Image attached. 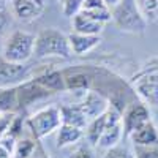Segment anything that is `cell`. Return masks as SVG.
<instances>
[{
  "label": "cell",
  "mask_w": 158,
  "mask_h": 158,
  "mask_svg": "<svg viewBox=\"0 0 158 158\" xmlns=\"http://www.w3.org/2000/svg\"><path fill=\"white\" fill-rule=\"evenodd\" d=\"M79 106H81V109L84 111V114L87 115L90 122L106 112L111 106V103H109V98H106L101 92L90 89L84 92V98L79 101Z\"/></svg>",
  "instance_id": "obj_8"
},
{
  "label": "cell",
  "mask_w": 158,
  "mask_h": 158,
  "mask_svg": "<svg viewBox=\"0 0 158 158\" xmlns=\"http://www.w3.org/2000/svg\"><path fill=\"white\" fill-rule=\"evenodd\" d=\"M103 2H104V3H106V5H108V6H109V8L112 10L114 6H117L118 3H120L122 0H103Z\"/></svg>",
  "instance_id": "obj_30"
},
{
  "label": "cell",
  "mask_w": 158,
  "mask_h": 158,
  "mask_svg": "<svg viewBox=\"0 0 158 158\" xmlns=\"http://www.w3.org/2000/svg\"><path fill=\"white\" fill-rule=\"evenodd\" d=\"M10 6L11 15L21 22H32L38 19L46 10L33 0H10Z\"/></svg>",
  "instance_id": "obj_10"
},
{
  "label": "cell",
  "mask_w": 158,
  "mask_h": 158,
  "mask_svg": "<svg viewBox=\"0 0 158 158\" xmlns=\"http://www.w3.org/2000/svg\"><path fill=\"white\" fill-rule=\"evenodd\" d=\"M36 150V139L35 138H19L16 142V149L13 158H32Z\"/></svg>",
  "instance_id": "obj_20"
},
{
  "label": "cell",
  "mask_w": 158,
  "mask_h": 158,
  "mask_svg": "<svg viewBox=\"0 0 158 158\" xmlns=\"http://www.w3.org/2000/svg\"><path fill=\"white\" fill-rule=\"evenodd\" d=\"M70 158H97V155H95L94 146H90V144L85 141L84 144L76 147V150L70 155Z\"/></svg>",
  "instance_id": "obj_25"
},
{
  "label": "cell",
  "mask_w": 158,
  "mask_h": 158,
  "mask_svg": "<svg viewBox=\"0 0 158 158\" xmlns=\"http://www.w3.org/2000/svg\"><path fill=\"white\" fill-rule=\"evenodd\" d=\"M0 158H13V153L10 150H6L2 144H0Z\"/></svg>",
  "instance_id": "obj_29"
},
{
  "label": "cell",
  "mask_w": 158,
  "mask_h": 158,
  "mask_svg": "<svg viewBox=\"0 0 158 158\" xmlns=\"http://www.w3.org/2000/svg\"><path fill=\"white\" fill-rule=\"evenodd\" d=\"M103 158H138V156H136V153H133L127 147L115 146V147H112V149L104 152Z\"/></svg>",
  "instance_id": "obj_24"
},
{
  "label": "cell",
  "mask_w": 158,
  "mask_h": 158,
  "mask_svg": "<svg viewBox=\"0 0 158 158\" xmlns=\"http://www.w3.org/2000/svg\"><path fill=\"white\" fill-rule=\"evenodd\" d=\"M71 27L73 32L76 33H82V35H101L104 24L98 22L95 19H92L82 13H77L76 16L71 18Z\"/></svg>",
  "instance_id": "obj_16"
},
{
  "label": "cell",
  "mask_w": 158,
  "mask_h": 158,
  "mask_svg": "<svg viewBox=\"0 0 158 158\" xmlns=\"http://www.w3.org/2000/svg\"><path fill=\"white\" fill-rule=\"evenodd\" d=\"M104 10H111V8L103 0H85L81 11H104Z\"/></svg>",
  "instance_id": "obj_26"
},
{
  "label": "cell",
  "mask_w": 158,
  "mask_h": 158,
  "mask_svg": "<svg viewBox=\"0 0 158 158\" xmlns=\"http://www.w3.org/2000/svg\"><path fill=\"white\" fill-rule=\"evenodd\" d=\"M65 84L67 90H90L94 77L87 70H65Z\"/></svg>",
  "instance_id": "obj_14"
},
{
  "label": "cell",
  "mask_w": 158,
  "mask_h": 158,
  "mask_svg": "<svg viewBox=\"0 0 158 158\" xmlns=\"http://www.w3.org/2000/svg\"><path fill=\"white\" fill-rule=\"evenodd\" d=\"M19 109L18 87L0 89V112H16Z\"/></svg>",
  "instance_id": "obj_19"
},
{
  "label": "cell",
  "mask_w": 158,
  "mask_h": 158,
  "mask_svg": "<svg viewBox=\"0 0 158 158\" xmlns=\"http://www.w3.org/2000/svg\"><path fill=\"white\" fill-rule=\"evenodd\" d=\"M36 59L60 57L70 59L73 56L68 35L57 29H43L36 33L35 40V54Z\"/></svg>",
  "instance_id": "obj_1"
},
{
  "label": "cell",
  "mask_w": 158,
  "mask_h": 158,
  "mask_svg": "<svg viewBox=\"0 0 158 158\" xmlns=\"http://www.w3.org/2000/svg\"><path fill=\"white\" fill-rule=\"evenodd\" d=\"M33 68L25 63H13L0 59V89L19 87L32 79Z\"/></svg>",
  "instance_id": "obj_5"
},
{
  "label": "cell",
  "mask_w": 158,
  "mask_h": 158,
  "mask_svg": "<svg viewBox=\"0 0 158 158\" xmlns=\"http://www.w3.org/2000/svg\"><path fill=\"white\" fill-rule=\"evenodd\" d=\"M85 0H60L62 3V13L67 18H73L77 13H81Z\"/></svg>",
  "instance_id": "obj_22"
},
{
  "label": "cell",
  "mask_w": 158,
  "mask_h": 158,
  "mask_svg": "<svg viewBox=\"0 0 158 158\" xmlns=\"http://www.w3.org/2000/svg\"><path fill=\"white\" fill-rule=\"evenodd\" d=\"M41 158H48V156H41Z\"/></svg>",
  "instance_id": "obj_33"
},
{
  "label": "cell",
  "mask_w": 158,
  "mask_h": 158,
  "mask_svg": "<svg viewBox=\"0 0 158 158\" xmlns=\"http://www.w3.org/2000/svg\"><path fill=\"white\" fill-rule=\"evenodd\" d=\"M52 94L49 90H46L43 85H40L35 79L32 77L30 81L24 82L18 87V98H19V109L27 108L30 104H33L38 100H43L46 97H51Z\"/></svg>",
  "instance_id": "obj_9"
},
{
  "label": "cell",
  "mask_w": 158,
  "mask_h": 158,
  "mask_svg": "<svg viewBox=\"0 0 158 158\" xmlns=\"http://www.w3.org/2000/svg\"><path fill=\"white\" fill-rule=\"evenodd\" d=\"M136 3L147 24L158 21V0H136Z\"/></svg>",
  "instance_id": "obj_21"
},
{
  "label": "cell",
  "mask_w": 158,
  "mask_h": 158,
  "mask_svg": "<svg viewBox=\"0 0 158 158\" xmlns=\"http://www.w3.org/2000/svg\"><path fill=\"white\" fill-rule=\"evenodd\" d=\"M138 158H158V146L155 147H136Z\"/></svg>",
  "instance_id": "obj_27"
},
{
  "label": "cell",
  "mask_w": 158,
  "mask_h": 158,
  "mask_svg": "<svg viewBox=\"0 0 158 158\" xmlns=\"http://www.w3.org/2000/svg\"><path fill=\"white\" fill-rule=\"evenodd\" d=\"M130 139L133 141L136 147H155L158 146V130L153 122H147L130 135Z\"/></svg>",
  "instance_id": "obj_12"
},
{
  "label": "cell",
  "mask_w": 158,
  "mask_h": 158,
  "mask_svg": "<svg viewBox=\"0 0 158 158\" xmlns=\"http://www.w3.org/2000/svg\"><path fill=\"white\" fill-rule=\"evenodd\" d=\"M33 2H36L38 5H41L43 8H46V5H48V0H33Z\"/></svg>",
  "instance_id": "obj_32"
},
{
  "label": "cell",
  "mask_w": 158,
  "mask_h": 158,
  "mask_svg": "<svg viewBox=\"0 0 158 158\" xmlns=\"http://www.w3.org/2000/svg\"><path fill=\"white\" fill-rule=\"evenodd\" d=\"M0 38H2V36H0Z\"/></svg>",
  "instance_id": "obj_34"
},
{
  "label": "cell",
  "mask_w": 158,
  "mask_h": 158,
  "mask_svg": "<svg viewBox=\"0 0 158 158\" xmlns=\"http://www.w3.org/2000/svg\"><path fill=\"white\" fill-rule=\"evenodd\" d=\"M70 46L73 56H84L87 52L94 51L100 43H101V36L100 35H82V33H70Z\"/></svg>",
  "instance_id": "obj_11"
},
{
  "label": "cell",
  "mask_w": 158,
  "mask_h": 158,
  "mask_svg": "<svg viewBox=\"0 0 158 158\" xmlns=\"http://www.w3.org/2000/svg\"><path fill=\"white\" fill-rule=\"evenodd\" d=\"M150 122V111L144 101H133L130 103L122 114L123 123V138H130V135L144 123Z\"/></svg>",
  "instance_id": "obj_6"
},
{
  "label": "cell",
  "mask_w": 158,
  "mask_h": 158,
  "mask_svg": "<svg viewBox=\"0 0 158 158\" xmlns=\"http://www.w3.org/2000/svg\"><path fill=\"white\" fill-rule=\"evenodd\" d=\"M62 112L59 106H48L36 111L29 118H25V125L30 130L32 138L36 141L43 139L62 127Z\"/></svg>",
  "instance_id": "obj_4"
},
{
  "label": "cell",
  "mask_w": 158,
  "mask_h": 158,
  "mask_svg": "<svg viewBox=\"0 0 158 158\" xmlns=\"http://www.w3.org/2000/svg\"><path fill=\"white\" fill-rule=\"evenodd\" d=\"M10 3V0H0V11H5Z\"/></svg>",
  "instance_id": "obj_31"
},
{
  "label": "cell",
  "mask_w": 158,
  "mask_h": 158,
  "mask_svg": "<svg viewBox=\"0 0 158 158\" xmlns=\"http://www.w3.org/2000/svg\"><path fill=\"white\" fill-rule=\"evenodd\" d=\"M18 114L16 112H0V139L8 135L10 128L15 123Z\"/></svg>",
  "instance_id": "obj_23"
},
{
  "label": "cell",
  "mask_w": 158,
  "mask_h": 158,
  "mask_svg": "<svg viewBox=\"0 0 158 158\" xmlns=\"http://www.w3.org/2000/svg\"><path fill=\"white\" fill-rule=\"evenodd\" d=\"M115 27L127 33H142L147 29V22L142 18L136 0H122L111 10Z\"/></svg>",
  "instance_id": "obj_3"
},
{
  "label": "cell",
  "mask_w": 158,
  "mask_h": 158,
  "mask_svg": "<svg viewBox=\"0 0 158 158\" xmlns=\"http://www.w3.org/2000/svg\"><path fill=\"white\" fill-rule=\"evenodd\" d=\"M60 112H62V122L65 125L77 127L85 131V128L89 125V118L84 114V111L81 109L79 103L77 104H63V106H60Z\"/></svg>",
  "instance_id": "obj_15"
},
{
  "label": "cell",
  "mask_w": 158,
  "mask_h": 158,
  "mask_svg": "<svg viewBox=\"0 0 158 158\" xmlns=\"http://www.w3.org/2000/svg\"><path fill=\"white\" fill-rule=\"evenodd\" d=\"M35 40L36 35L30 32H25V30L11 32L3 41L2 59L13 63H25L35 54Z\"/></svg>",
  "instance_id": "obj_2"
},
{
  "label": "cell",
  "mask_w": 158,
  "mask_h": 158,
  "mask_svg": "<svg viewBox=\"0 0 158 158\" xmlns=\"http://www.w3.org/2000/svg\"><path fill=\"white\" fill-rule=\"evenodd\" d=\"M82 138H84V130L82 128L62 123V127L57 130V147L63 149V147L73 146V144H77Z\"/></svg>",
  "instance_id": "obj_17"
},
{
  "label": "cell",
  "mask_w": 158,
  "mask_h": 158,
  "mask_svg": "<svg viewBox=\"0 0 158 158\" xmlns=\"http://www.w3.org/2000/svg\"><path fill=\"white\" fill-rule=\"evenodd\" d=\"M11 22V18L8 15V11H0V36H2L5 33V30L8 29V25Z\"/></svg>",
  "instance_id": "obj_28"
},
{
  "label": "cell",
  "mask_w": 158,
  "mask_h": 158,
  "mask_svg": "<svg viewBox=\"0 0 158 158\" xmlns=\"http://www.w3.org/2000/svg\"><path fill=\"white\" fill-rule=\"evenodd\" d=\"M106 127H108V115H106V112H104L103 115H100V117H97V118H94V120L89 122V125H87V128L84 131L85 141L90 144V146L97 147L98 141H100V138L103 135V131L106 130Z\"/></svg>",
  "instance_id": "obj_18"
},
{
  "label": "cell",
  "mask_w": 158,
  "mask_h": 158,
  "mask_svg": "<svg viewBox=\"0 0 158 158\" xmlns=\"http://www.w3.org/2000/svg\"><path fill=\"white\" fill-rule=\"evenodd\" d=\"M135 90L146 104L158 106V67L149 68L135 79Z\"/></svg>",
  "instance_id": "obj_7"
},
{
  "label": "cell",
  "mask_w": 158,
  "mask_h": 158,
  "mask_svg": "<svg viewBox=\"0 0 158 158\" xmlns=\"http://www.w3.org/2000/svg\"><path fill=\"white\" fill-rule=\"evenodd\" d=\"M33 79L40 85H43L46 90H49L51 94H57V92H65L67 90L63 71L48 70V71H43L41 74H38V76H33Z\"/></svg>",
  "instance_id": "obj_13"
}]
</instances>
